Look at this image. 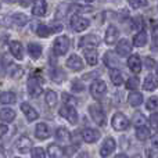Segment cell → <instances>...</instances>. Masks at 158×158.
<instances>
[{
  "instance_id": "cell-1",
  "label": "cell",
  "mask_w": 158,
  "mask_h": 158,
  "mask_svg": "<svg viewBox=\"0 0 158 158\" xmlns=\"http://www.w3.org/2000/svg\"><path fill=\"white\" fill-rule=\"evenodd\" d=\"M42 82H43V79L39 75H32L28 79V93H29L31 97H39L42 94V92H43L40 85Z\"/></svg>"
},
{
  "instance_id": "cell-2",
  "label": "cell",
  "mask_w": 158,
  "mask_h": 158,
  "mask_svg": "<svg viewBox=\"0 0 158 158\" xmlns=\"http://www.w3.org/2000/svg\"><path fill=\"white\" fill-rule=\"evenodd\" d=\"M69 25H71V29L75 31V32H82V31L87 29L90 25V21L87 18L82 15H78V14H74V15L69 18Z\"/></svg>"
},
{
  "instance_id": "cell-3",
  "label": "cell",
  "mask_w": 158,
  "mask_h": 158,
  "mask_svg": "<svg viewBox=\"0 0 158 158\" xmlns=\"http://www.w3.org/2000/svg\"><path fill=\"white\" fill-rule=\"evenodd\" d=\"M69 49V39L68 36H58L54 40V44H53V52H54L56 56H64Z\"/></svg>"
},
{
  "instance_id": "cell-4",
  "label": "cell",
  "mask_w": 158,
  "mask_h": 158,
  "mask_svg": "<svg viewBox=\"0 0 158 158\" xmlns=\"http://www.w3.org/2000/svg\"><path fill=\"white\" fill-rule=\"evenodd\" d=\"M58 114H60L63 118H65V119L68 121L69 123H72V125H75V123L78 122V112L72 106H67V104L63 106L60 108V111H58Z\"/></svg>"
},
{
  "instance_id": "cell-5",
  "label": "cell",
  "mask_w": 158,
  "mask_h": 158,
  "mask_svg": "<svg viewBox=\"0 0 158 158\" xmlns=\"http://www.w3.org/2000/svg\"><path fill=\"white\" fill-rule=\"evenodd\" d=\"M111 125L115 131H125L129 126V119L122 112H117V114H114V117L111 119Z\"/></svg>"
},
{
  "instance_id": "cell-6",
  "label": "cell",
  "mask_w": 158,
  "mask_h": 158,
  "mask_svg": "<svg viewBox=\"0 0 158 158\" xmlns=\"http://www.w3.org/2000/svg\"><path fill=\"white\" fill-rule=\"evenodd\" d=\"M89 112H90V117L93 118V121H94L97 125H104V122H106V115H104L103 108H101L98 104H92V106L89 107Z\"/></svg>"
},
{
  "instance_id": "cell-7",
  "label": "cell",
  "mask_w": 158,
  "mask_h": 158,
  "mask_svg": "<svg viewBox=\"0 0 158 158\" xmlns=\"http://www.w3.org/2000/svg\"><path fill=\"white\" fill-rule=\"evenodd\" d=\"M107 92V85L103 81L97 79V81H93V83L90 85V93L94 98H101Z\"/></svg>"
},
{
  "instance_id": "cell-8",
  "label": "cell",
  "mask_w": 158,
  "mask_h": 158,
  "mask_svg": "<svg viewBox=\"0 0 158 158\" xmlns=\"http://www.w3.org/2000/svg\"><path fill=\"white\" fill-rule=\"evenodd\" d=\"M115 147H117L115 140L112 139V137H107V139L104 140V143L101 144V147H100V156L104 157V158L108 157L110 154L115 150Z\"/></svg>"
},
{
  "instance_id": "cell-9",
  "label": "cell",
  "mask_w": 158,
  "mask_h": 158,
  "mask_svg": "<svg viewBox=\"0 0 158 158\" xmlns=\"http://www.w3.org/2000/svg\"><path fill=\"white\" fill-rule=\"evenodd\" d=\"M101 133L97 131V129H90V128H86L82 131V139L85 140L86 143H94L100 139Z\"/></svg>"
},
{
  "instance_id": "cell-10",
  "label": "cell",
  "mask_w": 158,
  "mask_h": 158,
  "mask_svg": "<svg viewBox=\"0 0 158 158\" xmlns=\"http://www.w3.org/2000/svg\"><path fill=\"white\" fill-rule=\"evenodd\" d=\"M118 38H119V31H118V28L114 27V25H110L106 31L104 42H106L107 44H114L115 42L118 40Z\"/></svg>"
},
{
  "instance_id": "cell-11",
  "label": "cell",
  "mask_w": 158,
  "mask_h": 158,
  "mask_svg": "<svg viewBox=\"0 0 158 158\" xmlns=\"http://www.w3.org/2000/svg\"><path fill=\"white\" fill-rule=\"evenodd\" d=\"M132 52V44L128 39H122V40L118 42L117 44V54L121 56V57H126L129 56Z\"/></svg>"
},
{
  "instance_id": "cell-12",
  "label": "cell",
  "mask_w": 158,
  "mask_h": 158,
  "mask_svg": "<svg viewBox=\"0 0 158 158\" xmlns=\"http://www.w3.org/2000/svg\"><path fill=\"white\" fill-rule=\"evenodd\" d=\"M15 147H17V150H18L19 153L25 154V153H28V151L32 148V140H31L29 137H27V136H21L18 140H17Z\"/></svg>"
},
{
  "instance_id": "cell-13",
  "label": "cell",
  "mask_w": 158,
  "mask_h": 158,
  "mask_svg": "<svg viewBox=\"0 0 158 158\" xmlns=\"http://www.w3.org/2000/svg\"><path fill=\"white\" fill-rule=\"evenodd\" d=\"M98 43H100V40H98V38L96 35H86L79 40V47H82V49L96 47V46H98Z\"/></svg>"
},
{
  "instance_id": "cell-14",
  "label": "cell",
  "mask_w": 158,
  "mask_h": 158,
  "mask_svg": "<svg viewBox=\"0 0 158 158\" xmlns=\"http://www.w3.org/2000/svg\"><path fill=\"white\" fill-rule=\"evenodd\" d=\"M83 56L89 65H96L98 63V54L94 50V47H86V49H83Z\"/></svg>"
},
{
  "instance_id": "cell-15",
  "label": "cell",
  "mask_w": 158,
  "mask_h": 158,
  "mask_svg": "<svg viewBox=\"0 0 158 158\" xmlns=\"http://www.w3.org/2000/svg\"><path fill=\"white\" fill-rule=\"evenodd\" d=\"M21 111L25 114V117H27L28 122H33L35 119H38V118H39L38 111H36L33 107H31L28 103H22V104H21Z\"/></svg>"
},
{
  "instance_id": "cell-16",
  "label": "cell",
  "mask_w": 158,
  "mask_h": 158,
  "mask_svg": "<svg viewBox=\"0 0 158 158\" xmlns=\"http://www.w3.org/2000/svg\"><path fill=\"white\" fill-rule=\"evenodd\" d=\"M47 4L46 0H33V7H32V14L36 17H43L46 14Z\"/></svg>"
},
{
  "instance_id": "cell-17",
  "label": "cell",
  "mask_w": 158,
  "mask_h": 158,
  "mask_svg": "<svg viewBox=\"0 0 158 158\" xmlns=\"http://www.w3.org/2000/svg\"><path fill=\"white\" fill-rule=\"evenodd\" d=\"M10 52L14 56V58H17V60H22L24 58V47H22V44L18 40L10 42Z\"/></svg>"
},
{
  "instance_id": "cell-18",
  "label": "cell",
  "mask_w": 158,
  "mask_h": 158,
  "mask_svg": "<svg viewBox=\"0 0 158 158\" xmlns=\"http://www.w3.org/2000/svg\"><path fill=\"white\" fill-rule=\"evenodd\" d=\"M67 67L71 68L72 71H81V69L83 68V61H82V58L79 57V56L72 54L71 57L67 60Z\"/></svg>"
},
{
  "instance_id": "cell-19",
  "label": "cell",
  "mask_w": 158,
  "mask_h": 158,
  "mask_svg": "<svg viewBox=\"0 0 158 158\" xmlns=\"http://www.w3.org/2000/svg\"><path fill=\"white\" fill-rule=\"evenodd\" d=\"M35 136L38 137V139L40 140H44L47 139V137L50 136V131H49V126L46 125V123H38L35 128Z\"/></svg>"
},
{
  "instance_id": "cell-20",
  "label": "cell",
  "mask_w": 158,
  "mask_h": 158,
  "mask_svg": "<svg viewBox=\"0 0 158 158\" xmlns=\"http://www.w3.org/2000/svg\"><path fill=\"white\" fill-rule=\"evenodd\" d=\"M128 67L135 74L140 72V69H142V61H140L139 56H131V57L128 58Z\"/></svg>"
},
{
  "instance_id": "cell-21",
  "label": "cell",
  "mask_w": 158,
  "mask_h": 158,
  "mask_svg": "<svg viewBox=\"0 0 158 158\" xmlns=\"http://www.w3.org/2000/svg\"><path fill=\"white\" fill-rule=\"evenodd\" d=\"M133 44L136 47H143V46H146V44H147V32H146L144 29L139 31V32L135 35Z\"/></svg>"
},
{
  "instance_id": "cell-22",
  "label": "cell",
  "mask_w": 158,
  "mask_h": 158,
  "mask_svg": "<svg viewBox=\"0 0 158 158\" xmlns=\"http://www.w3.org/2000/svg\"><path fill=\"white\" fill-rule=\"evenodd\" d=\"M143 89L147 90V92H153V90L158 89V79L156 77H153V75H148L146 78L144 83H143Z\"/></svg>"
},
{
  "instance_id": "cell-23",
  "label": "cell",
  "mask_w": 158,
  "mask_h": 158,
  "mask_svg": "<svg viewBox=\"0 0 158 158\" xmlns=\"http://www.w3.org/2000/svg\"><path fill=\"white\" fill-rule=\"evenodd\" d=\"M47 154L50 158H63L64 157V150L57 144H50L47 147Z\"/></svg>"
},
{
  "instance_id": "cell-24",
  "label": "cell",
  "mask_w": 158,
  "mask_h": 158,
  "mask_svg": "<svg viewBox=\"0 0 158 158\" xmlns=\"http://www.w3.org/2000/svg\"><path fill=\"white\" fill-rule=\"evenodd\" d=\"M104 64H106L110 69L117 68L118 67V60H117V57H115V54L112 52H107L106 54H104Z\"/></svg>"
},
{
  "instance_id": "cell-25",
  "label": "cell",
  "mask_w": 158,
  "mask_h": 158,
  "mask_svg": "<svg viewBox=\"0 0 158 158\" xmlns=\"http://www.w3.org/2000/svg\"><path fill=\"white\" fill-rule=\"evenodd\" d=\"M0 119L3 121V122H13L14 119H15V112L13 111L11 108H3L2 111H0Z\"/></svg>"
},
{
  "instance_id": "cell-26",
  "label": "cell",
  "mask_w": 158,
  "mask_h": 158,
  "mask_svg": "<svg viewBox=\"0 0 158 158\" xmlns=\"http://www.w3.org/2000/svg\"><path fill=\"white\" fill-rule=\"evenodd\" d=\"M110 78H111L112 83L115 86H121L123 83V78H122V74L118 71V68H111L110 69Z\"/></svg>"
},
{
  "instance_id": "cell-27",
  "label": "cell",
  "mask_w": 158,
  "mask_h": 158,
  "mask_svg": "<svg viewBox=\"0 0 158 158\" xmlns=\"http://www.w3.org/2000/svg\"><path fill=\"white\" fill-rule=\"evenodd\" d=\"M28 53L32 58H39L42 56V46L38 43H29L28 44Z\"/></svg>"
},
{
  "instance_id": "cell-28",
  "label": "cell",
  "mask_w": 158,
  "mask_h": 158,
  "mask_svg": "<svg viewBox=\"0 0 158 158\" xmlns=\"http://www.w3.org/2000/svg\"><path fill=\"white\" fill-rule=\"evenodd\" d=\"M150 136H151V132H150V129H148V128H146V126H143V125L137 126V129H136V137L139 140L144 142V140H147Z\"/></svg>"
},
{
  "instance_id": "cell-29",
  "label": "cell",
  "mask_w": 158,
  "mask_h": 158,
  "mask_svg": "<svg viewBox=\"0 0 158 158\" xmlns=\"http://www.w3.org/2000/svg\"><path fill=\"white\" fill-rule=\"evenodd\" d=\"M17 101V97L13 92H3L0 93V103L2 104H13Z\"/></svg>"
},
{
  "instance_id": "cell-30",
  "label": "cell",
  "mask_w": 158,
  "mask_h": 158,
  "mask_svg": "<svg viewBox=\"0 0 158 158\" xmlns=\"http://www.w3.org/2000/svg\"><path fill=\"white\" fill-rule=\"evenodd\" d=\"M56 136H57V139L60 140V142H69L71 140V133H69L68 129L65 128H58L57 132H56Z\"/></svg>"
},
{
  "instance_id": "cell-31",
  "label": "cell",
  "mask_w": 158,
  "mask_h": 158,
  "mask_svg": "<svg viewBox=\"0 0 158 158\" xmlns=\"http://www.w3.org/2000/svg\"><path fill=\"white\" fill-rule=\"evenodd\" d=\"M11 21H13L15 25H18V27H24V25L28 22V17L22 13H15L13 17H11Z\"/></svg>"
},
{
  "instance_id": "cell-32",
  "label": "cell",
  "mask_w": 158,
  "mask_h": 158,
  "mask_svg": "<svg viewBox=\"0 0 158 158\" xmlns=\"http://www.w3.org/2000/svg\"><path fill=\"white\" fill-rule=\"evenodd\" d=\"M128 101H129V104H131L132 107L140 106V104L143 103V96H142V93H132V94H129Z\"/></svg>"
},
{
  "instance_id": "cell-33",
  "label": "cell",
  "mask_w": 158,
  "mask_h": 158,
  "mask_svg": "<svg viewBox=\"0 0 158 158\" xmlns=\"http://www.w3.org/2000/svg\"><path fill=\"white\" fill-rule=\"evenodd\" d=\"M36 33H38V36H40V38H47V36H50V33H53V31H52V28L47 27V25L40 24L36 28Z\"/></svg>"
},
{
  "instance_id": "cell-34",
  "label": "cell",
  "mask_w": 158,
  "mask_h": 158,
  "mask_svg": "<svg viewBox=\"0 0 158 158\" xmlns=\"http://www.w3.org/2000/svg\"><path fill=\"white\" fill-rule=\"evenodd\" d=\"M8 74H10L11 78L14 79H18L22 77V74H24V71H22V68H19L18 65H15V64H11L10 67H8Z\"/></svg>"
},
{
  "instance_id": "cell-35",
  "label": "cell",
  "mask_w": 158,
  "mask_h": 158,
  "mask_svg": "<svg viewBox=\"0 0 158 158\" xmlns=\"http://www.w3.org/2000/svg\"><path fill=\"white\" fill-rule=\"evenodd\" d=\"M58 101V97H57V93L53 92V90H47L46 92V103L49 107H54Z\"/></svg>"
},
{
  "instance_id": "cell-36",
  "label": "cell",
  "mask_w": 158,
  "mask_h": 158,
  "mask_svg": "<svg viewBox=\"0 0 158 158\" xmlns=\"http://www.w3.org/2000/svg\"><path fill=\"white\" fill-rule=\"evenodd\" d=\"M50 77L54 82H61L65 79V74H64L63 69H58V68H54L52 69V72H50Z\"/></svg>"
},
{
  "instance_id": "cell-37",
  "label": "cell",
  "mask_w": 158,
  "mask_h": 158,
  "mask_svg": "<svg viewBox=\"0 0 158 158\" xmlns=\"http://www.w3.org/2000/svg\"><path fill=\"white\" fill-rule=\"evenodd\" d=\"M146 107H147L148 111H157L158 110V97H150L146 103Z\"/></svg>"
},
{
  "instance_id": "cell-38",
  "label": "cell",
  "mask_w": 158,
  "mask_h": 158,
  "mask_svg": "<svg viewBox=\"0 0 158 158\" xmlns=\"http://www.w3.org/2000/svg\"><path fill=\"white\" fill-rule=\"evenodd\" d=\"M140 86V81L137 78H129L126 81V89L129 90H136Z\"/></svg>"
},
{
  "instance_id": "cell-39",
  "label": "cell",
  "mask_w": 158,
  "mask_h": 158,
  "mask_svg": "<svg viewBox=\"0 0 158 158\" xmlns=\"http://www.w3.org/2000/svg\"><path fill=\"white\" fill-rule=\"evenodd\" d=\"M132 8H142L147 6V0H126Z\"/></svg>"
},
{
  "instance_id": "cell-40",
  "label": "cell",
  "mask_w": 158,
  "mask_h": 158,
  "mask_svg": "<svg viewBox=\"0 0 158 158\" xmlns=\"http://www.w3.org/2000/svg\"><path fill=\"white\" fill-rule=\"evenodd\" d=\"M63 100H64V103H65L67 106H77V103H78L77 98L72 97V96H69L68 93H64L63 94Z\"/></svg>"
},
{
  "instance_id": "cell-41",
  "label": "cell",
  "mask_w": 158,
  "mask_h": 158,
  "mask_svg": "<svg viewBox=\"0 0 158 158\" xmlns=\"http://www.w3.org/2000/svg\"><path fill=\"white\" fill-rule=\"evenodd\" d=\"M31 153H32V158H46V153H44V150L40 147L32 148Z\"/></svg>"
},
{
  "instance_id": "cell-42",
  "label": "cell",
  "mask_w": 158,
  "mask_h": 158,
  "mask_svg": "<svg viewBox=\"0 0 158 158\" xmlns=\"http://www.w3.org/2000/svg\"><path fill=\"white\" fill-rule=\"evenodd\" d=\"M148 123H150V126L153 129L158 131V114H157V112H156V114H151L150 119H148Z\"/></svg>"
},
{
  "instance_id": "cell-43",
  "label": "cell",
  "mask_w": 158,
  "mask_h": 158,
  "mask_svg": "<svg viewBox=\"0 0 158 158\" xmlns=\"http://www.w3.org/2000/svg\"><path fill=\"white\" fill-rule=\"evenodd\" d=\"M146 157L147 158H158V150H156V148H146Z\"/></svg>"
},
{
  "instance_id": "cell-44",
  "label": "cell",
  "mask_w": 158,
  "mask_h": 158,
  "mask_svg": "<svg viewBox=\"0 0 158 158\" xmlns=\"http://www.w3.org/2000/svg\"><path fill=\"white\" fill-rule=\"evenodd\" d=\"M72 90H74V92H82V90H83V85L78 81L72 82Z\"/></svg>"
},
{
  "instance_id": "cell-45",
  "label": "cell",
  "mask_w": 158,
  "mask_h": 158,
  "mask_svg": "<svg viewBox=\"0 0 158 158\" xmlns=\"http://www.w3.org/2000/svg\"><path fill=\"white\" fill-rule=\"evenodd\" d=\"M153 40H154V44L156 46H158V25H154V28H153Z\"/></svg>"
},
{
  "instance_id": "cell-46",
  "label": "cell",
  "mask_w": 158,
  "mask_h": 158,
  "mask_svg": "<svg viewBox=\"0 0 158 158\" xmlns=\"http://www.w3.org/2000/svg\"><path fill=\"white\" fill-rule=\"evenodd\" d=\"M142 25H143V19L140 18V17H137V18L135 19L133 27H135V28H137V29H142Z\"/></svg>"
},
{
  "instance_id": "cell-47",
  "label": "cell",
  "mask_w": 158,
  "mask_h": 158,
  "mask_svg": "<svg viewBox=\"0 0 158 158\" xmlns=\"http://www.w3.org/2000/svg\"><path fill=\"white\" fill-rule=\"evenodd\" d=\"M77 148H78V146H71V147H68L67 148V153H64V154H67V156H72L74 153H77Z\"/></svg>"
},
{
  "instance_id": "cell-48",
  "label": "cell",
  "mask_w": 158,
  "mask_h": 158,
  "mask_svg": "<svg viewBox=\"0 0 158 158\" xmlns=\"http://www.w3.org/2000/svg\"><path fill=\"white\" fill-rule=\"evenodd\" d=\"M144 123V117H143L142 114L140 115H136V126H140Z\"/></svg>"
},
{
  "instance_id": "cell-49",
  "label": "cell",
  "mask_w": 158,
  "mask_h": 158,
  "mask_svg": "<svg viewBox=\"0 0 158 158\" xmlns=\"http://www.w3.org/2000/svg\"><path fill=\"white\" fill-rule=\"evenodd\" d=\"M8 132V128L6 125H0V137H3Z\"/></svg>"
},
{
  "instance_id": "cell-50",
  "label": "cell",
  "mask_w": 158,
  "mask_h": 158,
  "mask_svg": "<svg viewBox=\"0 0 158 158\" xmlns=\"http://www.w3.org/2000/svg\"><path fill=\"white\" fill-rule=\"evenodd\" d=\"M31 2H32V0H18L19 6H22V7H28V6L31 4Z\"/></svg>"
},
{
  "instance_id": "cell-51",
  "label": "cell",
  "mask_w": 158,
  "mask_h": 158,
  "mask_svg": "<svg viewBox=\"0 0 158 158\" xmlns=\"http://www.w3.org/2000/svg\"><path fill=\"white\" fill-rule=\"evenodd\" d=\"M146 65H147V68H153L154 67V60L153 58H146Z\"/></svg>"
},
{
  "instance_id": "cell-52",
  "label": "cell",
  "mask_w": 158,
  "mask_h": 158,
  "mask_svg": "<svg viewBox=\"0 0 158 158\" xmlns=\"http://www.w3.org/2000/svg\"><path fill=\"white\" fill-rule=\"evenodd\" d=\"M151 144H153L154 147H157V148H158V133L153 137V139H151Z\"/></svg>"
},
{
  "instance_id": "cell-53",
  "label": "cell",
  "mask_w": 158,
  "mask_h": 158,
  "mask_svg": "<svg viewBox=\"0 0 158 158\" xmlns=\"http://www.w3.org/2000/svg\"><path fill=\"white\" fill-rule=\"evenodd\" d=\"M115 158H128V157L125 154H118V156H115Z\"/></svg>"
},
{
  "instance_id": "cell-54",
  "label": "cell",
  "mask_w": 158,
  "mask_h": 158,
  "mask_svg": "<svg viewBox=\"0 0 158 158\" xmlns=\"http://www.w3.org/2000/svg\"><path fill=\"white\" fill-rule=\"evenodd\" d=\"M79 158H87V154L82 153V154H81V156H79Z\"/></svg>"
},
{
  "instance_id": "cell-55",
  "label": "cell",
  "mask_w": 158,
  "mask_h": 158,
  "mask_svg": "<svg viewBox=\"0 0 158 158\" xmlns=\"http://www.w3.org/2000/svg\"><path fill=\"white\" fill-rule=\"evenodd\" d=\"M3 2H6V3H14L15 0H3Z\"/></svg>"
},
{
  "instance_id": "cell-56",
  "label": "cell",
  "mask_w": 158,
  "mask_h": 158,
  "mask_svg": "<svg viewBox=\"0 0 158 158\" xmlns=\"http://www.w3.org/2000/svg\"><path fill=\"white\" fill-rule=\"evenodd\" d=\"M156 72H157V75H158V65H157V69H156Z\"/></svg>"
},
{
  "instance_id": "cell-57",
  "label": "cell",
  "mask_w": 158,
  "mask_h": 158,
  "mask_svg": "<svg viewBox=\"0 0 158 158\" xmlns=\"http://www.w3.org/2000/svg\"><path fill=\"white\" fill-rule=\"evenodd\" d=\"M85 2H93V0H85Z\"/></svg>"
},
{
  "instance_id": "cell-58",
  "label": "cell",
  "mask_w": 158,
  "mask_h": 158,
  "mask_svg": "<svg viewBox=\"0 0 158 158\" xmlns=\"http://www.w3.org/2000/svg\"><path fill=\"white\" fill-rule=\"evenodd\" d=\"M17 158H18V157H17Z\"/></svg>"
}]
</instances>
